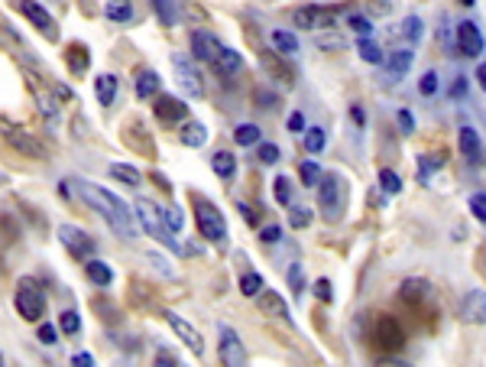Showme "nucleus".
Segmentation results:
<instances>
[{
  "label": "nucleus",
  "instance_id": "f257e3e1",
  "mask_svg": "<svg viewBox=\"0 0 486 367\" xmlns=\"http://www.w3.org/2000/svg\"><path fill=\"white\" fill-rule=\"evenodd\" d=\"M75 195L81 198L84 205H91L94 212L101 214L104 221L117 231L120 238H136L133 212H130V208L124 205V198H117L110 188H101V186H94V182L75 179Z\"/></svg>",
  "mask_w": 486,
  "mask_h": 367
},
{
  "label": "nucleus",
  "instance_id": "f03ea898",
  "mask_svg": "<svg viewBox=\"0 0 486 367\" xmlns=\"http://www.w3.org/2000/svg\"><path fill=\"white\" fill-rule=\"evenodd\" d=\"M133 212H136V221L143 224V231H146L150 238L162 240V244H166L169 250H178V240L172 238V231H169L166 221H162V208H156V205L150 202V198H140Z\"/></svg>",
  "mask_w": 486,
  "mask_h": 367
},
{
  "label": "nucleus",
  "instance_id": "7ed1b4c3",
  "mask_svg": "<svg viewBox=\"0 0 486 367\" xmlns=\"http://www.w3.org/2000/svg\"><path fill=\"white\" fill-rule=\"evenodd\" d=\"M13 306H17V312L26 318V322H39L42 312H46V296H42V290L36 286V280H29V276L20 280Z\"/></svg>",
  "mask_w": 486,
  "mask_h": 367
},
{
  "label": "nucleus",
  "instance_id": "20e7f679",
  "mask_svg": "<svg viewBox=\"0 0 486 367\" xmlns=\"http://www.w3.org/2000/svg\"><path fill=\"white\" fill-rule=\"evenodd\" d=\"M195 221H198V231H202L204 240H211V244H224L227 221H224V214L211 205V202L198 198V205H195Z\"/></svg>",
  "mask_w": 486,
  "mask_h": 367
},
{
  "label": "nucleus",
  "instance_id": "39448f33",
  "mask_svg": "<svg viewBox=\"0 0 486 367\" xmlns=\"http://www.w3.org/2000/svg\"><path fill=\"white\" fill-rule=\"evenodd\" d=\"M344 205H347V182L341 176L321 179V212H324L327 221H337L344 214Z\"/></svg>",
  "mask_w": 486,
  "mask_h": 367
},
{
  "label": "nucleus",
  "instance_id": "423d86ee",
  "mask_svg": "<svg viewBox=\"0 0 486 367\" xmlns=\"http://www.w3.org/2000/svg\"><path fill=\"white\" fill-rule=\"evenodd\" d=\"M13 7H17L20 13H23V17L29 20V23H33L42 36H46V39H52V43L59 39V26H55L52 13H49L46 7H42L39 0H13Z\"/></svg>",
  "mask_w": 486,
  "mask_h": 367
},
{
  "label": "nucleus",
  "instance_id": "0eeeda50",
  "mask_svg": "<svg viewBox=\"0 0 486 367\" xmlns=\"http://www.w3.org/2000/svg\"><path fill=\"white\" fill-rule=\"evenodd\" d=\"M59 240L75 260H91L98 254V244H94L91 234H84L81 228H72V224H62L59 228Z\"/></svg>",
  "mask_w": 486,
  "mask_h": 367
},
{
  "label": "nucleus",
  "instance_id": "6e6552de",
  "mask_svg": "<svg viewBox=\"0 0 486 367\" xmlns=\"http://www.w3.org/2000/svg\"><path fill=\"white\" fill-rule=\"evenodd\" d=\"M292 23L298 26V30H331V26L337 23V17H334V10L308 4V7L292 10Z\"/></svg>",
  "mask_w": 486,
  "mask_h": 367
},
{
  "label": "nucleus",
  "instance_id": "1a4fd4ad",
  "mask_svg": "<svg viewBox=\"0 0 486 367\" xmlns=\"http://www.w3.org/2000/svg\"><path fill=\"white\" fill-rule=\"evenodd\" d=\"M172 69H176V78H178V85H182L185 94H192V98H202V94H204L202 72L195 69V62H192V59H185V56H172Z\"/></svg>",
  "mask_w": 486,
  "mask_h": 367
},
{
  "label": "nucleus",
  "instance_id": "9d476101",
  "mask_svg": "<svg viewBox=\"0 0 486 367\" xmlns=\"http://www.w3.org/2000/svg\"><path fill=\"white\" fill-rule=\"evenodd\" d=\"M218 358H221V364H230V367H243V364H247V348H243L240 335H237L234 328H227V325H221Z\"/></svg>",
  "mask_w": 486,
  "mask_h": 367
},
{
  "label": "nucleus",
  "instance_id": "9b49d317",
  "mask_svg": "<svg viewBox=\"0 0 486 367\" xmlns=\"http://www.w3.org/2000/svg\"><path fill=\"white\" fill-rule=\"evenodd\" d=\"M4 140H7L20 156H29V160H46V146L33 137V134H26V130H17V127H7L4 130Z\"/></svg>",
  "mask_w": 486,
  "mask_h": 367
},
{
  "label": "nucleus",
  "instance_id": "f8f14e48",
  "mask_svg": "<svg viewBox=\"0 0 486 367\" xmlns=\"http://www.w3.org/2000/svg\"><path fill=\"white\" fill-rule=\"evenodd\" d=\"M376 345L383 351H399L405 345V332H402V325L395 322L393 316H383L376 322Z\"/></svg>",
  "mask_w": 486,
  "mask_h": 367
},
{
  "label": "nucleus",
  "instance_id": "ddd939ff",
  "mask_svg": "<svg viewBox=\"0 0 486 367\" xmlns=\"http://www.w3.org/2000/svg\"><path fill=\"white\" fill-rule=\"evenodd\" d=\"M162 316H166L169 328H172V332H176L178 338L185 342V348L192 351V354H198V358H202V354H204V342H202V335L195 332V328H192L188 322H185L182 316H176V312H162Z\"/></svg>",
  "mask_w": 486,
  "mask_h": 367
},
{
  "label": "nucleus",
  "instance_id": "4468645a",
  "mask_svg": "<svg viewBox=\"0 0 486 367\" xmlns=\"http://www.w3.org/2000/svg\"><path fill=\"white\" fill-rule=\"evenodd\" d=\"M457 49H461L467 59H477L480 52H483V33H480L477 23H470V20L457 23Z\"/></svg>",
  "mask_w": 486,
  "mask_h": 367
},
{
  "label": "nucleus",
  "instance_id": "2eb2a0df",
  "mask_svg": "<svg viewBox=\"0 0 486 367\" xmlns=\"http://www.w3.org/2000/svg\"><path fill=\"white\" fill-rule=\"evenodd\" d=\"M461 322L467 325H486V292L483 290H470L461 299Z\"/></svg>",
  "mask_w": 486,
  "mask_h": 367
},
{
  "label": "nucleus",
  "instance_id": "dca6fc26",
  "mask_svg": "<svg viewBox=\"0 0 486 367\" xmlns=\"http://www.w3.org/2000/svg\"><path fill=\"white\" fill-rule=\"evenodd\" d=\"M221 49H224V43L221 39H214L211 33H204V30H195L192 33V52H195V59H202L208 62V65H214L221 56Z\"/></svg>",
  "mask_w": 486,
  "mask_h": 367
},
{
  "label": "nucleus",
  "instance_id": "f3484780",
  "mask_svg": "<svg viewBox=\"0 0 486 367\" xmlns=\"http://www.w3.org/2000/svg\"><path fill=\"white\" fill-rule=\"evenodd\" d=\"M152 114H156V120H162V124H182V120L188 117V108H185L178 98L159 94L156 104H152Z\"/></svg>",
  "mask_w": 486,
  "mask_h": 367
},
{
  "label": "nucleus",
  "instance_id": "a211bd4d",
  "mask_svg": "<svg viewBox=\"0 0 486 367\" xmlns=\"http://www.w3.org/2000/svg\"><path fill=\"white\" fill-rule=\"evenodd\" d=\"M457 146H461V156L473 166L483 162V143H480V134L473 127H461L457 130Z\"/></svg>",
  "mask_w": 486,
  "mask_h": 367
},
{
  "label": "nucleus",
  "instance_id": "6ab92c4d",
  "mask_svg": "<svg viewBox=\"0 0 486 367\" xmlns=\"http://www.w3.org/2000/svg\"><path fill=\"white\" fill-rule=\"evenodd\" d=\"M260 62H263V69H266L272 78H279L282 85H295V72L289 69L282 59H279V52H269V49L260 52Z\"/></svg>",
  "mask_w": 486,
  "mask_h": 367
},
{
  "label": "nucleus",
  "instance_id": "aec40b11",
  "mask_svg": "<svg viewBox=\"0 0 486 367\" xmlns=\"http://www.w3.org/2000/svg\"><path fill=\"white\" fill-rule=\"evenodd\" d=\"M412 62H415V52L412 49H395L393 56L386 59V75L393 78V82H399V78L412 69Z\"/></svg>",
  "mask_w": 486,
  "mask_h": 367
},
{
  "label": "nucleus",
  "instance_id": "412c9836",
  "mask_svg": "<svg viewBox=\"0 0 486 367\" xmlns=\"http://www.w3.org/2000/svg\"><path fill=\"white\" fill-rule=\"evenodd\" d=\"M178 140H182L185 146H192V150H202L204 143H208V127L204 124H185L182 130H178Z\"/></svg>",
  "mask_w": 486,
  "mask_h": 367
},
{
  "label": "nucleus",
  "instance_id": "4be33fe9",
  "mask_svg": "<svg viewBox=\"0 0 486 367\" xmlns=\"http://www.w3.org/2000/svg\"><path fill=\"white\" fill-rule=\"evenodd\" d=\"M136 94H140L143 101H150V98L159 94V75H156L152 69L136 72Z\"/></svg>",
  "mask_w": 486,
  "mask_h": 367
},
{
  "label": "nucleus",
  "instance_id": "5701e85b",
  "mask_svg": "<svg viewBox=\"0 0 486 367\" xmlns=\"http://www.w3.org/2000/svg\"><path fill=\"white\" fill-rule=\"evenodd\" d=\"M214 69H218V75H224V78H230V75H237V72L243 69V59H240V52H234V49H221V56H218V62H214Z\"/></svg>",
  "mask_w": 486,
  "mask_h": 367
},
{
  "label": "nucleus",
  "instance_id": "b1692460",
  "mask_svg": "<svg viewBox=\"0 0 486 367\" xmlns=\"http://www.w3.org/2000/svg\"><path fill=\"white\" fill-rule=\"evenodd\" d=\"M94 94H98V104L110 108L114 98H117V78L114 75H98L94 78Z\"/></svg>",
  "mask_w": 486,
  "mask_h": 367
},
{
  "label": "nucleus",
  "instance_id": "393cba45",
  "mask_svg": "<svg viewBox=\"0 0 486 367\" xmlns=\"http://www.w3.org/2000/svg\"><path fill=\"white\" fill-rule=\"evenodd\" d=\"M84 273H88V280L94 283V286H110L114 283V270H110L107 264H101V260H84Z\"/></svg>",
  "mask_w": 486,
  "mask_h": 367
},
{
  "label": "nucleus",
  "instance_id": "a878e982",
  "mask_svg": "<svg viewBox=\"0 0 486 367\" xmlns=\"http://www.w3.org/2000/svg\"><path fill=\"white\" fill-rule=\"evenodd\" d=\"M211 169H214V176H221V179H234L237 172V156L227 153V150H221V153L211 156Z\"/></svg>",
  "mask_w": 486,
  "mask_h": 367
},
{
  "label": "nucleus",
  "instance_id": "bb28decb",
  "mask_svg": "<svg viewBox=\"0 0 486 367\" xmlns=\"http://www.w3.org/2000/svg\"><path fill=\"white\" fill-rule=\"evenodd\" d=\"M269 43H272V49H276L279 56H295V52H298V39H295L289 30H272V33H269Z\"/></svg>",
  "mask_w": 486,
  "mask_h": 367
},
{
  "label": "nucleus",
  "instance_id": "cd10ccee",
  "mask_svg": "<svg viewBox=\"0 0 486 367\" xmlns=\"http://www.w3.org/2000/svg\"><path fill=\"white\" fill-rule=\"evenodd\" d=\"M260 309L266 316H279L289 322V306H285V299L279 292H260Z\"/></svg>",
  "mask_w": 486,
  "mask_h": 367
},
{
  "label": "nucleus",
  "instance_id": "c85d7f7f",
  "mask_svg": "<svg viewBox=\"0 0 486 367\" xmlns=\"http://www.w3.org/2000/svg\"><path fill=\"white\" fill-rule=\"evenodd\" d=\"M104 13H107V20H114V23H130V20H133V4H130V0H107Z\"/></svg>",
  "mask_w": 486,
  "mask_h": 367
},
{
  "label": "nucleus",
  "instance_id": "c756f323",
  "mask_svg": "<svg viewBox=\"0 0 486 367\" xmlns=\"http://www.w3.org/2000/svg\"><path fill=\"white\" fill-rule=\"evenodd\" d=\"M110 176L124 186H140L143 182V172L133 169V166H126V162H110Z\"/></svg>",
  "mask_w": 486,
  "mask_h": 367
},
{
  "label": "nucleus",
  "instance_id": "7c9ffc66",
  "mask_svg": "<svg viewBox=\"0 0 486 367\" xmlns=\"http://www.w3.org/2000/svg\"><path fill=\"white\" fill-rule=\"evenodd\" d=\"M65 62H68V69L75 72V75H81V72H88V49H84L81 43L68 46V56H65Z\"/></svg>",
  "mask_w": 486,
  "mask_h": 367
},
{
  "label": "nucleus",
  "instance_id": "2f4dec72",
  "mask_svg": "<svg viewBox=\"0 0 486 367\" xmlns=\"http://www.w3.org/2000/svg\"><path fill=\"white\" fill-rule=\"evenodd\" d=\"M152 10H156V17H159L162 26L176 23V0H152Z\"/></svg>",
  "mask_w": 486,
  "mask_h": 367
},
{
  "label": "nucleus",
  "instance_id": "473e14b6",
  "mask_svg": "<svg viewBox=\"0 0 486 367\" xmlns=\"http://www.w3.org/2000/svg\"><path fill=\"white\" fill-rule=\"evenodd\" d=\"M234 140H237L240 146L260 143V127H256V124H240V127L234 130Z\"/></svg>",
  "mask_w": 486,
  "mask_h": 367
},
{
  "label": "nucleus",
  "instance_id": "72a5a7b5",
  "mask_svg": "<svg viewBox=\"0 0 486 367\" xmlns=\"http://www.w3.org/2000/svg\"><path fill=\"white\" fill-rule=\"evenodd\" d=\"M162 221H166V228L172 231V234H178V231L185 228V214H182V208H178V205L162 208Z\"/></svg>",
  "mask_w": 486,
  "mask_h": 367
},
{
  "label": "nucleus",
  "instance_id": "f704fd0d",
  "mask_svg": "<svg viewBox=\"0 0 486 367\" xmlns=\"http://www.w3.org/2000/svg\"><path fill=\"white\" fill-rule=\"evenodd\" d=\"M298 176H302L305 186H321V179H324V176H321V166L311 160H305L302 166H298Z\"/></svg>",
  "mask_w": 486,
  "mask_h": 367
},
{
  "label": "nucleus",
  "instance_id": "c9c22d12",
  "mask_svg": "<svg viewBox=\"0 0 486 367\" xmlns=\"http://www.w3.org/2000/svg\"><path fill=\"white\" fill-rule=\"evenodd\" d=\"M379 188L389 192V195H399V192H402V179H399L393 169H379Z\"/></svg>",
  "mask_w": 486,
  "mask_h": 367
},
{
  "label": "nucleus",
  "instance_id": "e433bc0d",
  "mask_svg": "<svg viewBox=\"0 0 486 367\" xmlns=\"http://www.w3.org/2000/svg\"><path fill=\"white\" fill-rule=\"evenodd\" d=\"M428 283L425 280H405L402 283V299H412V302H415V299H425L428 296Z\"/></svg>",
  "mask_w": 486,
  "mask_h": 367
},
{
  "label": "nucleus",
  "instance_id": "4c0bfd02",
  "mask_svg": "<svg viewBox=\"0 0 486 367\" xmlns=\"http://www.w3.org/2000/svg\"><path fill=\"white\" fill-rule=\"evenodd\" d=\"M59 328L65 335H78V332H81V316H78L75 309H65V312H62V318H59Z\"/></svg>",
  "mask_w": 486,
  "mask_h": 367
},
{
  "label": "nucleus",
  "instance_id": "58836bf2",
  "mask_svg": "<svg viewBox=\"0 0 486 367\" xmlns=\"http://www.w3.org/2000/svg\"><path fill=\"white\" fill-rule=\"evenodd\" d=\"M305 150H308V153H321V150H324V127L305 130Z\"/></svg>",
  "mask_w": 486,
  "mask_h": 367
},
{
  "label": "nucleus",
  "instance_id": "ea45409f",
  "mask_svg": "<svg viewBox=\"0 0 486 367\" xmlns=\"http://www.w3.org/2000/svg\"><path fill=\"white\" fill-rule=\"evenodd\" d=\"M240 292L243 296H260L263 292V276L260 273H247L240 280Z\"/></svg>",
  "mask_w": 486,
  "mask_h": 367
},
{
  "label": "nucleus",
  "instance_id": "a19ab883",
  "mask_svg": "<svg viewBox=\"0 0 486 367\" xmlns=\"http://www.w3.org/2000/svg\"><path fill=\"white\" fill-rule=\"evenodd\" d=\"M360 59L363 62H369V65H379V62H383V52H379V46H373L369 43V39H360Z\"/></svg>",
  "mask_w": 486,
  "mask_h": 367
},
{
  "label": "nucleus",
  "instance_id": "79ce46f5",
  "mask_svg": "<svg viewBox=\"0 0 486 367\" xmlns=\"http://www.w3.org/2000/svg\"><path fill=\"white\" fill-rule=\"evenodd\" d=\"M272 192H276L279 205H292V186H289V179H285V176L272 179Z\"/></svg>",
  "mask_w": 486,
  "mask_h": 367
},
{
  "label": "nucleus",
  "instance_id": "37998d69",
  "mask_svg": "<svg viewBox=\"0 0 486 367\" xmlns=\"http://www.w3.org/2000/svg\"><path fill=\"white\" fill-rule=\"evenodd\" d=\"M289 286H292V296H302V292H305L302 264H292V266H289Z\"/></svg>",
  "mask_w": 486,
  "mask_h": 367
},
{
  "label": "nucleus",
  "instance_id": "c03bdc74",
  "mask_svg": "<svg viewBox=\"0 0 486 367\" xmlns=\"http://www.w3.org/2000/svg\"><path fill=\"white\" fill-rule=\"evenodd\" d=\"M467 205H470V212H473L477 221H486V195H483V192H473Z\"/></svg>",
  "mask_w": 486,
  "mask_h": 367
},
{
  "label": "nucleus",
  "instance_id": "a18cd8bd",
  "mask_svg": "<svg viewBox=\"0 0 486 367\" xmlns=\"http://www.w3.org/2000/svg\"><path fill=\"white\" fill-rule=\"evenodd\" d=\"M402 36L409 39V43H419V39H421V20L419 17L405 20V23H402Z\"/></svg>",
  "mask_w": 486,
  "mask_h": 367
},
{
  "label": "nucleus",
  "instance_id": "49530a36",
  "mask_svg": "<svg viewBox=\"0 0 486 367\" xmlns=\"http://www.w3.org/2000/svg\"><path fill=\"white\" fill-rule=\"evenodd\" d=\"M256 153H260V162H266V166H272V162H279V146L276 143H260V150H256Z\"/></svg>",
  "mask_w": 486,
  "mask_h": 367
},
{
  "label": "nucleus",
  "instance_id": "de8ad7c7",
  "mask_svg": "<svg viewBox=\"0 0 486 367\" xmlns=\"http://www.w3.org/2000/svg\"><path fill=\"white\" fill-rule=\"evenodd\" d=\"M419 91L425 94V98H431V94L438 91V72H425V75H421V82H419Z\"/></svg>",
  "mask_w": 486,
  "mask_h": 367
},
{
  "label": "nucleus",
  "instance_id": "09e8293b",
  "mask_svg": "<svg viewBox=\"0 0 486 367\" xmlns=\"http://www.w3.org/2000/svg\"><path fill=\"white\" fill-rule=\"evenodd\" d=\"M350 30H353L357 36H360V39H367V36L373 33V26H369V20H367V17H357V13L350 17Z\"/></svg>",
  "mask_w": 486,
  "mask_h": 367
},
{
  "label": "nucleus",
  "instance_id": "8fccbe9b",
  "mask_svg": "<svg viewBox=\"0 0 486 367\" xmlns=\"http://www.w3.org/2000/svg\"><path fill=\"white\" fill-rule=\"evenodd\" d=\"M289 221H292V228H308V224H311V212H308V208H292Z\"/></svg>",
  "mask_w": 486,
  "mask_h": 367
},
{
  "label": "nucleus",
  "instance_id": "3c124183",
  "mask_svg": "<svg viewBox=\"0 0 486 367\" xmlns=\"http://www.w3.org/2000/svg\"><path fill=\"white\" fill-rule=\"evenodd\" d=\"M315 296H318L321 302H331V299H334V290H331V280H318V283H315Z\"/></svg>",
  "mask_w": 486,
  "mask_h": 367
},
{
  "label": "nucleus",
  "instance_id": "603ef678",
  "mask_svg": "<svg viewBox=\"0 0 486 367\" xmlns=\"http://www.w3.org/2000/svg\"><path fill=\"white\" fill-rule=\"evenodd\" d=\"M279 238H282V228H279V224H269V228H263V234H260L263 244H276Z\"/></svg>",
  "mask_w": 486,
  "mask_h": 367
},
{
  "label": "nucleus",
  "instance_id": "864d4df0",
  "mask_svg": "<svg viewBox=\"0 0 486 367\" xmlns=\"http://www.w3.org/2000/svg\"><path fill=\"white\" fill-rule=\"evenodd\" d=\"M395 120H399L402 134H415V117H412L409 111H399V114H395Z\"/></svg>",
  "mask_w": 486,
  "mask_h": 367
},
{
  "label": "nucleus",
  "instance_id": "5fc2aeb1",
  "mask_svg": "<svg viewBox=\"0 0 486 367\" xmlns=\"http://www.w3.org/2000/svg\"><path fill=\"white\" fill-rule=\"evenodd\" d=\"M39 342L42 345H55V342H59V338H55V325H49V322L39 325Z\"/></svg>",
  "mask_w": 486,
  "mask_h": 367
},
{
  "label": "nucleus",
  "instance_id": "6e6d98bb",
  "mask_svg": "<svg viewBox=\"0 0 486 367\" xmlns=\"http://www.w3.org/2000/svg\"><path fill=\"white\" fill-rule=\"evenodd\" d=\"M369 10H373L376 17H379V13H383V17H386V13L393 10V4H389V0H369Z\"/></svg>",
  "mask_w": 486,
  "mask_h": 367
},
{
  "label": "nucleus",
  "instance_id": "4d7b16f0",
  "mask_svg": "<svg viewBox=\"0 0 486 367\" xmlns=\"http://www.w3.org/2000/svg\"><path fill=\"white\" fill-rule=\"evenodd\" d=\"M156 364H159V367H176L178 358H172L169 351H159V354H156Z\"/></svg>",
  "mask_w": 486,
  "mask_h": 367
},
{
  "label": "nucleus",
  "instance_id": "13d9d810",
  "mask_svg": "<svg viewBox=\"0 0 486 367\" xmlns=\"http://www.w3.org/2000/svg\"><path fill=\"white\" fill-rule=\"evenodd\" d=\"M150 260H152V266H156V270H159V273H172V270H169V266H166V257H162V254H150Z\"/></svg>",
  "mask_w": 486,
  "mask_h": 367
},
{
  "label": "nucleus",
  "instance_id": "bf43d9fd",
  "mask_svg": "<svg viewBox=\"0 0 486 367\" xmlns=\"http://www.w3.org/2000/svg\"><path fill=\"white\" fill-rule=\"evenodd\" d=\"M302 127H305V117L302 114H292V117H289V130H292V134H302Z\"/></svg>",
  "mask_w": 486,
  "mask_h": 367
},
{
  "label": "nucleus",
  "instance_id": "052dcab7",
  "mask_svg": "<svg viewBox=\"0 0 486 367\" xmlns=\"http://www.w3.org/2000/svg\"><path fill=\"white\" fill-rule=\"evenodd\" d=\"M464 94H467V82H464V78H457V82H454V88H451V98H464Z\"/></svg>",
  "mask_w": 486,
  "mask_h": 367
},
{
  "label": "nucleus",
  "instance_id": "680f3d73",
  "mask_svg": "<svg viewBox=\"0 0 486 367\" xmlns=\"http://www.w3.org/2000/svg\"><path fill=\"white\" fill-rule=\"evenodd\" d=\"M72 364H78V367H91L94 361H91V354H84V351H81V354H75V358H72Z\"/></svg>",
  "mask_w": 486,
  "mask_h": 367
},
{
  "label": "nucleus",
  "instance_id": "e2e57ef3",
  "mask_svg": "<svg viewBox=\"0 0 486 367\" xmlns=\"http://www.w3.org/2000/svg\"><path fill=\"white\" fill-rule=\"evenodd\" d=\"M350 117L357 120V124H363V120H367V114H363V108H357V104H353V108H350Z\"/></svg>",
  "mask_w": 486,
  "mask_h": 367
},
{
  "label": "nucleus",
  "instance_id": "0e129e2a",
  "mask_svg": "<svg viewBox=\"0 0 486 367\" xmlns=\"http://www.w3.org/2000/svg\"><path fill=\"white\" fill-rule=\"evenodd\" d=\"M477 78H480V85H483V91H486V62L477 69Z\"/></svg>",
  "mask_w": 486,
  "mask_h": 367
},
{
  "label": "nucleus",
  "instance_id": "69168bd1",
  "mask_svg": "<svg viewBox=\"0 0 486 367\" xmlns=\"http://www.w3.org/2000/svg\"><path fill=\"white\" fill-rule=\"evenodd\" d=\"M461 4H464V7H473V4H477V0H461Z\"/></svg>",
  "mask_w": 486,
  "mask_h": 367
},
{
  "label": "nucleus",
  "instance_id": "338daca9",
  "mask_svg": "<svg viewBox=\"0 0 486 367\" xmlns=\"http://www.w3.org/2000/svg\"><path fill=\"white\" fill-rule=\"evenodd\" d=\"M0 364H4V354H0Z\"/></svg>",
  "mask_w": 486,
  "mask_h": 367
}]
</instances>
